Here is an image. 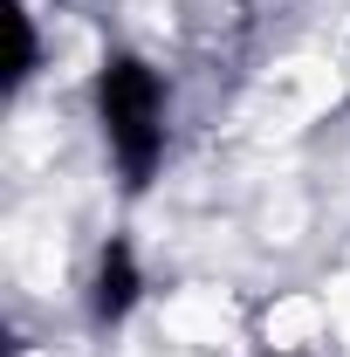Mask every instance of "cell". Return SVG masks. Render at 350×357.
<instances>
[{
    "mask_svg": "<svg viewBox=\"0 0 350 357\" xmlns=\"http://www.w3.org/2000/svg\"><path fill=\"white\" fill-rule=\"evenodd\" d=\"M7 35H14V55H7V96H21V89L35 83V69H42V28H35L28 0H7Z\"/></svg>",
    "mask_w": 350,
    "mask_h": 357,
    "instance_id": "3957f363",
    "label": "cell"
},
{
    "mask_svg": "<svg viewBox=\"0 0 350 357\" xmlns=\"http://www.w3.org/2000/svg\"><path fill=\"white\" fill-rule=\"evenodd\" d=\"M96 131H103V151L124 178V192H151V178L165 165V76L137 55V48H110L103 69H96Z\"/></svg>",
    "mask_w": 350,
    "mask_h": 357,
    "instance_id": "6da1fadb",
    "label": "cell"
},
{
    "mask_svg": "<svg viewBox=\"0 0 350 357\" xmlns=\"http://www.w3.org/2000/svg\"><path fill=\"white\" fill-rule=\"evenodd\" d=\"M144 261H137V241L131 234H110L103 248H96V261H89V289H83V310L96 330H124L144 303Z\"/></svg>",
    "mask_w": 350,
    "mask_h": 357,
    "instance_id": "7a4b0ae2",
    "label": "cell"
},
{
    "mask_svg": "<svg viewBox=\"0 0 350 357\" xmlns=\"http://www.w3.org/2000/svg\"><path fill=\"white\" fill-rule=\"evenodd\" d=\"M268 357H303V351H268Z\"/></svg>",
    "mask_w": 350,
    "mask_h": 357,
    "instance_id": "277c9868",
    "label": "cell"
}]
</instances>
